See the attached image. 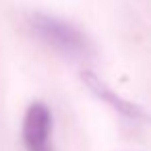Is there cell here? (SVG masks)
I'll use <instances>...</instances> for the list:
<instances>
[{
    "label": "cell",
    "mask_w": 151,
    "mask_h": 151,
    "mask_svg": "<svg viewBox=\"0 0 151 151\" xmlns=\"http://www.w3.org/2000/svg\"><path fill=\"white\" fill-rule=\"evenodd\" d=\"M81 79H83V83L87 85V89H89L95 97L104 99L108 106H112V108H114L116 112H120L122 116H126V118H130V120H147V118H149V114H147L141 106H137V104L124 99L122 95H118L116 91H112L95 73H91V70H81Z\"/></svg>",
    "instance_id": "obj_3"
},
{
    "label": "cell",
    "mask_w": 151,
    "mask_h": 151,
    "mask_svg": "<svg viewBox=\"0 0 151 151\" xmlns=\"http://www.w3.org/2000/svg\"><path fill=\"white\" fill-rule=\"evenodd\" d=\"M27 23L31 33L54 52L77 60H85L91 56V44L87 35L73 23L46 13H33L27 19Z\"/></svg>",
    "instance_id": "obj_1"
},
{
    "label": "cell",
    "mask_w": 151,
    "mask_h": 151,
    "mask_svg": "<svg viewBox=\"0 0 151 151\" xmlns=\"http://www.w3.org/2000/svg\"><path fill=\"white\" fill-rule=\"evenodd\" d=\"M52 110L44 101H33L25 110L21 137L27 151H54L52 145Z\"/></svg>",
    "instance_id": "obj_2"
}]
</instances>
